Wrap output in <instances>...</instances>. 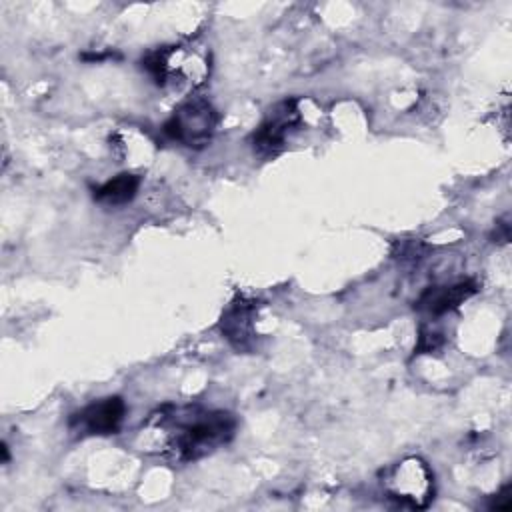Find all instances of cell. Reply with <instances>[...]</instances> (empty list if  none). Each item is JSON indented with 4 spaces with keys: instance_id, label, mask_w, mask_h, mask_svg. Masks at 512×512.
I'll list each match as a JSON object with an SVG mask.
<instances>
[{
    "instance_id": "6da1fadb",
    "label": "cell",
    "mask_w": 512,
    "mask_h": 512,
    "mask_svg": "<svg viewBox=\"0 0 512 512\" xmlns=\"http://www.w3.org/2000/svg\"><path fill=\"white\" fill-rule=\"evenodd\" d=\"M236 416L200 404H164L154 410L138 430L136 446L144 454L172 464L200 460L236 434Z\"/></svg>"
},
{
    "instance_id": "277c9868",
    "label": "cell",
    "mask_w": 512,
    "mask_h": 512,
    "mask_svg": "<svg viewBox=\"0 0 512 512\" xmlns=\"http://www.w3.org/2000/svg\"><path fill=\"white\" fill-rule=\"evenodd\" d=\"M216 124L218 114L214 106L204 98H190L182 102L166 120L164 134L182 146L202 148L212 140Z\"/></svg>"
},
{
    "instance_id": "30bf717a",
    "label": "cell",
    "mask_w": 512,
    "mask_h": 512,
    "mask_svg": "<svg viewBox=\"0 0 512 512\" xmlns=\"http://www.w3.org/2000/svg\"><path fill=\"white\" fill-rule=\"evenodd\" d=\"M510 496H506V492H500L496 498H494V502H492V508H510Z\"/></svg>"
},
{
    "instance_id": "7a4b0ae2",
    "label": "cell",
    "mask_w": 512,
    "mask_h": 512,
    "mask_svg": "<svg viewBox=\"0 0 512 512\" xmlns=\"http://www.w3.org/2000/svg\"><path fill=\"white\" fill-rule=\"evenodd\" d=\"M142 66L158 86L194 90L210 74V54L204 46L176 44L150 52Z\"/></svg>"
},
{
    "instance_id": "9c48e42d",
    "label": "cell",
    "mask_w": 512,
    "mask_h": 512,
    "mask_svg": "<svg viewBox=\"0 0 512 512\" xmlns=\"http://www.w3.org/2000/svg\"><path fill=\"white\" fill-rule=\"evenodd\" d=\"M140 186V178L130 172H122L116 178L104 182L94 190V200L104 206H122L128 204Z\"/></svg>"
},
{
    "instance_id": "8992f818",
    "label": "cell",
    "mask_w": 512,
    "mask_h": 512,
    "mask_svg": "<svg viewBox=\"0 0 512 512\" xmlns=\"http://www.w3.org/2000/svg\"><path fill=\"white\" fill-rule=\"evenodd\" d=\"M300 120L298 108L294 100H284L280 104H276L268 118L260 124V128L254 132L252 142L254 148L260 154H276L286 140V134L292 126H296Z\"/></svg>"
},
{
    "instance_id": "5b68a950",
    "label": "cell",
    "mask_w": 512,
    "mask_h": 512,
    "mask_svg": "<svg viewBox=\"0 0 512 512\" xmlns=\"http://www.w3.org/2000/svg\"><path fill=\"white\" fill-rule=\"evenodd\" d=\"M126 404L120 396H108L70 414L68 426L76 436H108L122 426Z\"/></svg>"
},
{
    "instance_id": "52a82bcc",
    "label": "cell",
    "mask_w": 512,
    "mask_h": 512,
    "mask_svg": "<svg viewBox=\"0 0 512 512\" xmlns=\"http://www.w3.org/2000/svg\"><path fill=\"white\" fill-rule=\"evenodd\" d=\"M256 310H258L256 302L238 298L230 302V306L222 314L220 332L240 352H248L256 344V332H254Z\"/></svg>"
},
{
    "instance_id": "ba28073f",
    "label": "cell",
    "mask_w": 512,
    "mask_h": 512,
    "mask_svg": "<svg viewBox=\"0 0 512 512\" xmlns=\"http://www.w3.org/2000/svg\"><path fill=\"white\" fill-rule=\"evenodd\" d=\"M476 292L474 282H458L452 286H434L422 292L416 306L428 314H444L458 308Z\"/></svg>"
},
{
    "instance_id": "3957f363",
    "label": "cell",
    "mask_w": 512,
    "mask_h": 512,
    "mask_svg": "<svg viewBox=\"0 0 512 512\" xmlns=\"http://www.w3.org/2000/svg\"><path fill=\"white\" fill-rule=\"evenodd\" d=\"M382 488L386 496L400 506L422 510L434 500V474L430 466L418 458L408 456L382 472Z\"/></svg>"
}]
</instances>
